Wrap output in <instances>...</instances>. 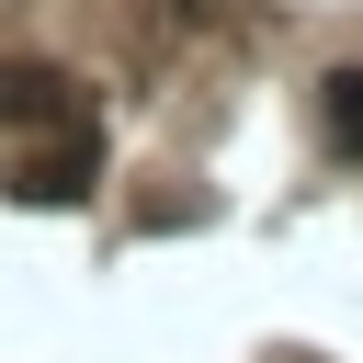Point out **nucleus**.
I'll return each mask as SVG.
<instances>
[{
    "instance_id": "nucleus-1",
    "label": "nucleus",
    "mask_w": 363,
    "mask_h": 363,
    "mask_svg": "<svg viewBox=\"0 0 363 363\" xmlns=\"http://www.w3.org/2000/svg\"><path fill=\"white\" fill-rule=\"evenodd\" d=\"M91 159H102V147H91V136L68 125V136H57V147H45L34 170H23V193H34V204H79V193H91Z\"/></svg>"
},
{
    "instance_id": "nucleus-2",
    "label": "nucleus",
    "mask_w": 363,
    "mask_h": 363,
    "mask_svg": "<svg viewBox=\"0 0 363 363\" xmlns=\"http://www.w3.org/2000/svg\"><path fill=\"white\" fill-rule=\"evenodd\" d=\"M318 136H329V159H363V68L318 79Z\"/></svg>"
},
{
    "instance_id": "nucleus-3",
    "label": "nucleus",
    "mask_w": 363,
    "mask_h": 363,
    "mask_svg": "<svg viewBox=\"0 0 363 363\" xmlns=\"http://www.w3.org/2000/svg\"><path fill=\"white\" fill-rule=\"evenodd\" d=\"M0 113H68L45 68H0Z\"/></svg>"
}]
</instances>
